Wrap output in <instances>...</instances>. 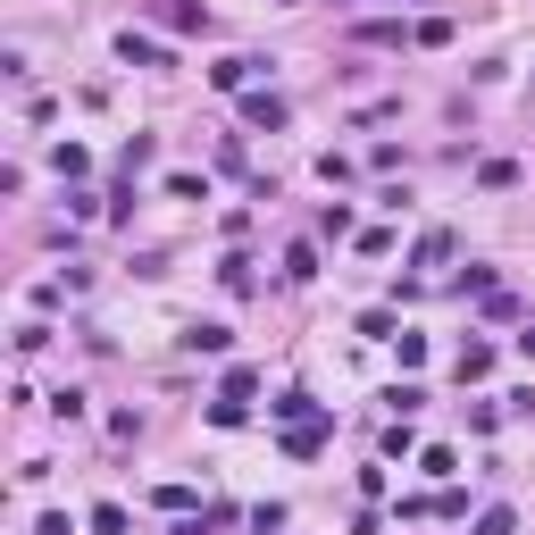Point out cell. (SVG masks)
I'll return each mask as SVG.
<instances>
[{
    "label": "cell",
    "mask_w": 535,
    "mask_h": 535,
    "mask_svg": "<svg viewBox=\"0 0 535 535\" xmlns=\"http://www.w3.org/2000/svg\"><path fill=\"white\" fill-rule=\"evenodd\" d=\"M285 118H293V109L276 101L268 84H251V92H243V126H268V134H276V126H285Z\"/></svg>",
    "instance_id": "1"
},
{
    "label": "cell",
    "mask_w": 535,
    "mask_h": 535,
    "mask_svg": "<svg viewBox=\"0 0 535 535\" xmlns=\"http://www.w3.org/2000/svg\"><path fill=\"white\" fill-rule=\"evenodd\" d=\"M268 410L285 418V427H310V418H327V402H310V393H301V385H293V393H276Z\"/></svg>",
    "instance_id": "2"
},
{
    "label": "cell",
    "mask_w": 535,
    "mask_h": 535,
    "mask_svg": "<svg viewBox=\"0 0 535 535\" xmlns=\"http://www.w3.org/2000/svg\"><path fill=\"white\" fill-rule=\"evenodd\" d=\"M327 435H335V410H327V418H310V427H285V452H293V460H310Z\"/></svg>",
    "instance_id": "3"
},
{
    "label": "cell",
    "mask_w": 535,
    "mask_h": 535,
    "mask_svg": "<svg viewBox=\"0 0 535 535\" xmlns=\"http://www.w3.org/2000/svg\"><path fill=\"white\" fill-rule=\"evenodd\" d=\"M460 385H485V377H494V343H460Z\"/></svg>",
    "instance_id": "4"
},
{
    "label": "cell",
    "mask_w": 535,
    "mask_h": 535,
    "mask_svg": "<svg viewBox=\"0 0 535 535\" xmlns=\"http://www.w3.org/2000/svg\"><path fill=\"white\" fill-rule=\"evenodd\" d=\"M251 76H260V59H218V67H209L218 92H251Z\"/></svg>",
    "instance_id": "5"
},
{
    "label": "cell",
    "mask_w": 535,
    "mask_h": 535,
    "mask_svg": "<svg viewBox=\"0 0 535 535\" xmlns=\"http://www.w3.org/2000/svg\"><path fill=\"white\" fill-rule=\"evenodd\" d=\"M118 59H126V67H168V51H159L151 34H118Z\"/></svg>",
    "instance_id": "6"
},
{
    "label": "cell",
    "mask_w": 535,
    "mask_h": 535,
    "mask_svg": "<svg viewBox=\"0 0 535 535\" xmlns=\"http://www.w3.org/2000/svg\"><path fill=\"white\" fill-rule=\"evenodd\" d=\"M235 327H218V318H201V327H184V352H226Z\"/></svg>",
    "instance_id": "7"
},
{
    "label": "cell",
    "mask_w": 535,
    "mask_h": 535,
    "mask_svg": "<svg viewBox=\"0 0 535 535\" xmlns=\"http://www.w3.org/2000/svg\"><path fill=\"white\" fill-rule=\"evenodd\" d=\"M168 26L176 34H209V9H201V0H168Z\"/></svg>",
    "instance_id": "8"
},
{
    "label": "cell",
    "mask_w": 535,
    "mask_h": 535,
    "mask_svg": "<svg viewBox=\"0 0 535 535\" xmlns=\"http://www.w3.org/2000/svg\"><path fill=\"white\" fill-rule=\"evenodd\" d=\"M477 184H485V193H510V184H519V159H485Z\"/></svg>",
    "instance_id": "9"
},
{
    "label": "cell",
    "mask_w": 535,
    "mask_h": 535,
    "mask_svg": "<svg viewBox=\"0 0 535 535\" xmlns=\"http://www.w3.org/2000/svg\"><path fill=\"white\" fill-rule=\"evenodd\" d=\"M285 276H293V285H310V276H318V243H293L285 251Z\"/></svg>",
    "instance_id": "10"
},
{
    "label": "cell",
    "mask_w": 535,
    "mask_h": 535,
    "mask_svg": "<svg viewBox=\"0 0 535 535\" xmlns=\"http://www.w3.org/2000/svg\"><path fill=\"white\" fill-rule=\"evenodd\" d=\"M218 285L226 293H251V260H243V251H226V260H218Z\"/></svg>",
    "instance_id": "11"
},
{
    "label": "cell",
    "mask_w": 535,
    "mask_h": 535,
    "mask_svg": "<svg viewBox=\"0 0 535 535\" xmlns=\"http://www.w3.org/2000/svg\"><path fill=\"white\" fill-rule=\"evenodd\" d=\"M51 168H59V176H92V151H84V143H59Z\"/></svg>",
    "instance_id": "12"
},
{
    "label": "cell",
    "mask_w": 535,
    "mask_h": 535,
    "mask_svg": "<svg viewBox=\"0 0 535 535\" xmlns=\"http://www.w3.org/2000/svg\"><path fill=\"white\" fill-rule=\"evenodd\" d=\"M168 201H209V176H193V168H176V176H168Z\"/></svg>",
    "instance_id": "13"
},
{
    "label": "cell",
    "mask_w": 535,
    "mask_h": 535,
    "mask_svg": "<svg viewBox=\"0 0 535 535\" xmlns=\"http://www.w3.org/2000/svg\"><path fill=\"white\" fill-rule=\"evenodd\" d=\"M410 42H427V51H444V42H452V17H418V26H410Z\"/></svg>",
    "instance_id": "14"
},
{
    "label": "cell",
    "mask_w": 535,
    "mask_h": 535,
    "mask_svg": "<svg viewBox=\"0 0 535 535\" xmlns=\"http://www.w3.org/2000/svg\"><path fill=\"white\" fill-rule=\"evenodd\" d=\"M360 335H368V343H393V335H402V318H393V310H368Z\"/></svg>",
    "instance_id": "15"
},
{
    "label": "cell",
    "mask_w": 535,
    "mask_h": 535,
    "mask_svg": "<svg viewBox=\"0 0 535 535\" xmlns=\"http://www.w3.org/2000/svg\"><path fill=\"white\" fill-rule=\"evenodd\" d=\"M418 469H427V477H452L460 452H452V444H427V452H418Z\"/></svg>",
    "instance_id": "16"
},
{
    "label": "cell",
    "mask_w": 535,
    "mask_h": 535,
    "mask_svg": "<svg viewBox=\"0 0 535 535\" xmlns=\"http://www.w3.org/2000/svg\"><path fill=\"white\" fill-rule=\"evenodd\" d=\"M134 519H126V502H101V510H92V535H126Z\"/></svg>",
    "instance_id": "17"
},
{
    "label": "cell",
    "mask_w": 535,
    "mask_h": 535,
    "mask_svg": "<svg viewBox=\"0 0 535 535\" xmlns=\"http://www.w3.org/2000/svg\"><path fill=\"white\" fill-rule=\"evenodd\" d=\"M435 260H452V235L435 226V235H418V268H435Z\"/></svg>",
    "instance_id": "18"
},
{
    "label": "cell",
    "mask_w": 535,
    "mask_h": 535,
    "mask_svg": "<svg viewBox=\"0 0 535 535\" xmlns=\"http://www.w3.org/2000/svg\"><path fill=\"white\" fill-rule=\"evenodd\" d=\"M218 393H226V402H251V393H260V377H251V368H226Z\"/></svg>",
    "instance_id": "19"
},
{
    "label": "cell",
    "mask_w": 535,
    "mask_h": 535,
    "mask_svg": "<svg viewBox=\"0 0 535 535\" xmlns=\"http://www.w3.org/2000/svg\"><path fill=\"white\" fill-rule=\"evenodd\" d=\"M243 418H251V402H226V393L209 402V427H243Z\"/></svg>",
    "instance_id": "20"
},
{
    "label": "cell",
    "mask_w": 535,
    "mask_h": 535,
    "mask_svg": "<svg viewBox=\"0 0 535 535\" xmlns=\"http://www.w3.org/2000/svg\"><path fill=\"white\" fill-rule=\"evenodd\" d=\"M385 402H393V410H402V418H410L418 402H427V385H418V377H402V385H393V393H385Z\"/></svg>",
    "instance_id": "21"
},
{
    "label": "cell",
    "mask_w": 535,
    "mask_h": 535,
    "mask_svg": "<svg viewBox=\"0 0 535 535\" xmlns=\"http://www.w3.org/2000/svg\"><path fill=\"white\" fill-rule=\"evenodd\" d=\"M360 42H377V51H393V42H402V26H393V17H368V26H360Z\"/></svg>",
    "instance_id": "22"
},
{
    "label": "cell",
    "mask_w": 535,
    "mask_h": 535,
    "mask_svg": "<svg viewBox=\"0 0 535 535\" xmlns=\"http://www.w3.org/2000/svg\"><path fill=\"white\" fill-rule=\"evenodd\" d=\"M393 352H402V368H418V360H427V335L402 327V335H393Z\"/></svg>",
    "instance_id": "23"
},
{
    "label": "cell",
    "mask_w": 535,
    "mask_h": 535,
    "mask_svg": "<svg viewBox=\"0 0 535 535\" xmlns=\"http://www.w3.org/2000/svg\"><path fill=\"white\" fill-rule=\"evenodd\" d=\"M510 527H519V519H510V510L494 502V510H477V527H469V535H510Z\"/></svg>",
    "instance_id": "24"
},
{
    "label": "cell",
    "mask_w": 535,
    "mask_h": 535,
    "mask_svg": "<svg viewBox=\"0 0 535 535\" xmlns=\"http://www.w3.org/2000/svg\"><path fill=\"white\" fill-rule=\"evenodd\" d=\"M34 535H76V519H67V510H42V527Z\"/></svg>",
    "instance_id": "25"
},
{
    "label": "cell",
    "mask_w": 535,
    "mask_h": 535,
    "mask_svg": "<svg viewBox=\"0 0 535 535\" xmlns=\"http://www.w3.org/2000/svg\"><path fill=\"white\" fill-rule=\"evenodd\" d=\"M519 360H535V327H519Z\"/></svg>",
    "instance_id": "26"
}]
</instances>
